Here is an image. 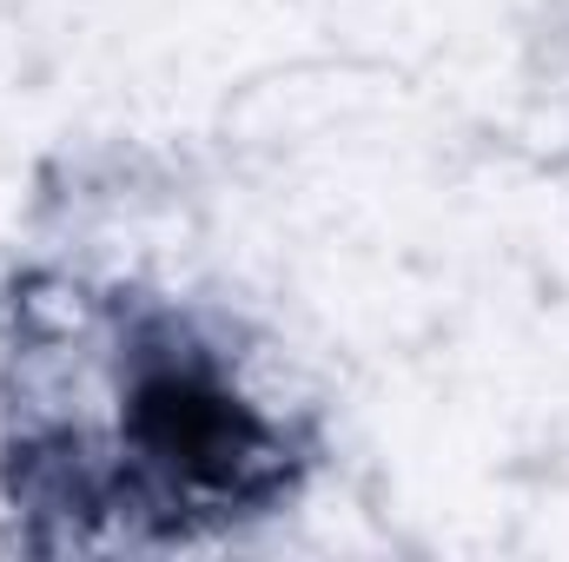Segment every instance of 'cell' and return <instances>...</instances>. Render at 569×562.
I'll use <instances>...</instances> for the list:
<instances>
[{"label":"cell","instance_id":"1","mask_svg":"<svg viewBox=\"0 0 569 562\" xmlns=\"http://www.w3.org/2000/svg\"><path fill=\"white\" fill-rule=\"evenodd\" d=\"M291 490V443L186 338H146L127 371L113 463H93L53 503L133 510L159 530L232 523Z\"/></svg>","mask_w":569,"mask_h":562}]
</instances>
